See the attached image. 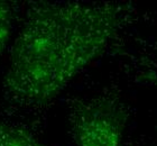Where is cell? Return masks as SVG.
<instances>
[{
  "label": "cell",
  "instance_id": "cell-1",
  "mask_svg": "<svg viewBox=\"0 0 157 146\" xmlns=\"http://www.w3.org/2000/svg\"><path fill=\"white\" fill-rule=\"evenodd\" d=\"M129 15L120 2L29 1L3 77L5 99L24 108L52 102L108 49Z\"/></svg>",
  "mask_w": 157,
  "mask_h": 146
},
{
  "label": "cell",
  "instance_id": "cell-2",
  "mask_svg": "<svg viewBox=\"0 0 157 146\" xmlns=\"http://www.w3.org/2000/svg\"><path fill=\"white\" fill-rule=\"evenodd\" d=\"M128 114L108 98L76 102L71 111V128L76 146H122Z\"/></svg>",
  "mask_w": 157,
  "mask_h": 146
},
{
  "label": "cell",
  "instance_id": "cell-3",
  "mask_svg": "<svg viewBox=\"0 0 157 146\" xmlns=\"http://www.w3.org/2000/svg\"><path fill=\"white\" fill-rule=\"evenodd\" d=\"M0 146H46L29 132L0 119Z\"/></svg>",
  "mask_w": 157,
  "mask_h": 146
},
{
  "label": "cell",
  "instance_id": "cell-4",
  "mask_svg": "<svg viewBox=\"0 0 157 146\" xmlns=\"http://www.w3.org/2000/svg\"><path fill=\"white\" fill-rule=\"evenodd\" d=\"M15 8L9 1L0 0V57L6 49L13 29Z\"/></svg>",
  "mask_w": 157,
  "mask_h": 146
},
{
  "label": "cell",
  "instance_id": "cell-5",
  "mask_svg": "<svg viewBox=\"0 0 157 146\" xmlns=\"http://www.w3.org/2000/svg\"><path fill=\"white\" fill-rule=\"evenodd\" d=\"M139 82L157 89V71H146L139 75Z\"/></svg>",
  "mask_w": 157,
  "mask_h": 146
}]
</instances>
